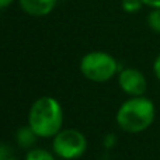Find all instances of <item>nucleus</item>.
I'll use <instances>...</instances> for the list:
<instances>
[{
    "mask_svg": "<svg viewBox=\"0 0 160 160\" xmlns=\"http://www.w3.org/2000/svg\"><path fill=\"white\" fill-rule=\"evenodd\" d=\"M13 2H14V0H0V8L7 7V6H10Z\"/></svg>",
    "mask_w": 160,
    "mask_h": 160,
    "instance_id": "obj_15",
    "label": "nucleus"
},
{
    "mask_svg": "<svg viewBox=\"0 0 160 160\" xmlns=\"http://www.w3.org/2000/svg\"><path fill=\"white\" fill-rule=\"evenodd\" d=\"M0 160H17L13 148L6 143H0Z\"/></svg>",
    "mask_w": 160,
    "mask_h": 160,
    "instance_id": "obj_11",
    "label": "nucleus"
},
{
    "mask_svg": "<svg viewBox=\"0 0 160 160\" xmlns=\"http://www.w3.org/2000/svg\"><path fill=\"white\" fill-rule=\"evenodd\" d=\"M87 138L73 128H63L52 138V152L62 160L80 159L87 150Z\"/></svg>",
    "mask_w": 160,
    "mask_h": 160,
    "instance_id": "obj_4",
    "label": "nucleus"
},
{
    "mask_svg": "<svg viewBox=\"0 0 160 160\" xmlns=\"http://www.w3.org/2000/svg\"><path fill=\"white\" fill-rule=\"evenodd\" d=\"M156 118L155 102L145 96L129 97L115 114L117 125L124 132L141 133L152 127Z\"/></svg>",
    "mask_w": 160,
    "mask_h": 160,
    "instance_id": "obj_2",
    "label": "nucleus"
},
{
    "mask_svg": "<svg viewBox=\"0 0 160 160\" xmlns=\"http://www.w3.org/2000/svg\"><path fill=\"white\" fill-rule=\"evenodd\" d=\"M148 25L152 31L160 34V8H153L148 14Z\"/></svg>",
    "mask_w": 160,
    "mask_h": 160,
    "instance_id": "obj_9",
    "label": "nucleus"
},
{
    "mask_svg": "<svg viewBox=\"0 0 160 160\" xmlns=\"http://www.w3.org/2000/svg\"><path fill=\"white\" fill-rule=\"evenodd\" d=\"M142 0H122V8L127 13H136L142 7Z\"/></svg>",
    "mask_w": 160,
    "mask_h": 160,
    "instance_id": "obj_10",
    "label": "nucleus"
},
{
    "mask_svg": "<svg viewBox=\"0 0 160 160\" xmlns=\"http://www.w3.org/2000/svg\"><path fill=\"white\" fill-rule=\"evenodd\" d=\"M21 8L30 16H47L56 6V0H20Z\"/></svg>",
    "mask_w": 160,
    "mask_h": 160,
    "instance_id": "obj_6",
    "label": "nucleus"
},
{
    "mask_svg": "<svg viewBox=\"0 0 160 160\" xmlns=\"http://www.w3.org/2000/svg\"><path fill=\"white\" fill-rule=\"evenodd\" d=\"M38 136L37 133L31 129L28 125H24V127H20L16 131V142L21 149L24 150H30L32 148H35V143L38 141Z\"/></svg>",
    "mask_w": 160,
    "mask_h": 160,
    "instance_id": "obj_7",
    "label": "nucleus"
},
{
    "mask_svg": "<svg viewBox=\"0 0 160 160\" xmlns=\"http://www.w3.org/2000/svg\"><path fill=\"white\" fill-rule=\"evenodd\" d=\"M115 143H117V136L114 135V133H110V135H107L104 138V146L105 148H112Z\"/></svg>",
    "mask_w": 160,
    "mask_h": 160,
    "instance_id": "obj_12",
    "label": "nucleus"
},
{
    "mask_svg": "<svg viewBox=\"0 0 160 160\" xmlns=\"http://www.w3.org/2000/svg\"><path fill=\"white\" fill-rule=\"evenodd\" d=\"M153 73H155L156 79L160 82V53L156 56L155 62H153Z\"/></svg>",
    "mask_w": 160,
    "mask_h": 160,
    "instance_id": "obj_13",
    "label": "nucleus"
},
{
    "mask_svg": "<svg viewBox=\"0 0 160 160\" xmlns=\"http://www.w3.org/2000/svg\"><path fill=\"white\" fill-rule=\"evenodd\" d=\"M142 3L152 8H160V0H142Z\"/></svg>",
    "mask_w": 160,
    "mask_h": 160,
    "instance_id": "obj_14",
    "label": "nucleus"
},
{
    "mask_svg": "<svg viewBox=\"0 0 160 160\" xmlns=\"http://www.w3.org/2000/svg\"><path fill=\"white\" fill-rule=\"evenodd\" d=\"M80 72L87 80L94 83H105L118 72V62L112 55L101 51L88 52L80 61Z\"/></svg>",
    "mask_w": 160,
    "mask_h": 160,
    "instance_id": "obj_3",
    "label": "nucleus"
},
{
    "mask_svg": "<svg viewBox=\"0 0 160 160\" xmlns=\"http://www.w3.org/2000/svg\"><path fill=\"white\" fill-rule=\"evenodd\" d=\"M24 160H56V156L53 152L42 148H32L27 150Z\"/></svg>",
    "mask_w": 160,
    "mask_h": 160,
    "instance_id": "obj_8",
    "label": "nucleus"
},
{
    "mask_svg": "<svg viewBox=\"0 0 160 160\" xmlns=\"http://www.w3.org/2000/svg\"><path fill=\"white\" fill-rule=\"evenodd\" d=\"M119 88L127 94L128 97H139L145 96L148 90V80L146 76L138 69L127 68L122 69L118 75Z\"/></svg>",
    "mask_w": 160,
    "mask_h": 160,
    "instance_id": "obj_5",
    "label": "nucleus"
},
{
    "mask_svg": "<svg viewBox=\"0 0 160 160\" xmlns=\"http://www.w3.org/2000/svg\"><path fill=\"white\" fill-rule=\"evenodd\" d=\"M65 112L61 102L51 96L39 97L31 104L27 125L41 139H51L63 129Z\"/></svg>",
    "mask_w": 160,
    "mask_h": 160,
    "instance_id": "obj_1",
    "label": "nucleus"
}]
</instances>
